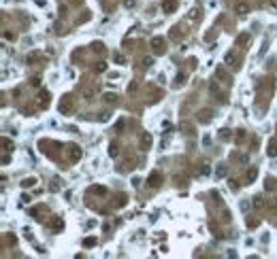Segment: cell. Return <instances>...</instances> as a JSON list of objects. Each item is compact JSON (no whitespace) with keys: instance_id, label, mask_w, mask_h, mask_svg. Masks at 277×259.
I'll list each match as a JSON object with an SVG mask.
<instances>
[{"instance_id":"52a82bcc","label":"cell","mask_w":277,"mask_h":259,"mask_svg":"<svg viewBox=\"0 0 277 259\" xmlns=\"http://www.w3.org/2000/svg\"><path fill=\"white\" fill-rule=\"evenodd\" d=\"M200 115H203V117H200V121H203V123H207V121H209V111H203Z\"/></svg>"},{"instance_id":"9a60e30c","label":"cell","mask_w":277,"mask_h":259,"mask_svg":"<svg viewBox=\"0 0 277 259\" xmlns=\"http://www.w3.org/2000/svg\"><path fill=\"white\" fill-rule=\"evenodd\" d=\"M247 178H249V181H254V178H256V170H252V172H247Z\"/></svg>"},{"instance_id":"5b68a950","label":"cell","mask_w":277,"mask_h":259,"mask_svg":"<svg viewBox=\"0 0 277 259\" xmlns=\"http://www.w3.org/2000/svg\"><path fill=\"white\" fill-rule=\"evenodd\" d=\"M141 144H143V147H149V144H151V136H149V134H143V136H141Z\"/></svg>"},{"instance_id":"2e32d148","label":"cell","mask_w":277,"mask_h":259,"mask_svg":"<svg viewBox=\"0 0 277 259\" xmlns=\"http://www.w3.org/2000/svg\"><path fill=\"white\" fill-rule=\"evenodd\" d=\"M269 4H271L273 9H277V0H269Z\"/></svg>"},{"instance_id":"5bb4252c","label":"cell","mask_w":277,"mask_h":259,"mask_svg":"<svg viewBox=\"0 0 277 259\" xmlns=\"http://www.w3.org/2000/svg\"><path fill=\"white\" fill-rule=\"evenodd\" d=\"M92 244H96V240H94V238H88V240H85V246H92Z\"/></svg>"},{"instance_id":"4fadbf2b","label":"cell","mask_w":277,"mask_h":259,"mask_svg":"<svg viewBox=\"0 0 277 259\" xmlns=\"http://www.w3.org/2000/svg\"><path fill=\"white\" fill-rule=\"evenodd\" d=\"M158 178H160V176H158V174H154V176H151V181H149V183H151V185H158Z\"/></svg>"},{"instance_id":"3957f363","label":"cell","mask_w":277,"mask_h":259,"mask_svg":"<svg viewBox=\"0 0 277 259\" xmlns=\"http://www.w3.org/2000/svg\"><path fill=\"white\" fill-rule=\"evenodd\" d=\"M175 9H177V2H175V0H164V2H162V11H164V13H173Z\"/></svg>"},{"instance_id":"8fae6325","label":"cell","mask_w":277,"mask_h":259,"mask_svg":"<svg viewBox=\"0 0 277 259\" xmlns=\"http://www.w3.org/2000/svg\"><path fill=\"white\" fill-rule=\"evenodd\" d=\"M269 155H277V144H271V147H269Z\"/></svg>"},{"instance_id":"7a4b0ae2","label":"cell","mask_w":277,"mask_h":259,"mask_svg":"<svg viewBox=\"0 0 277 259\" xmlns=\"http://www.w3.org/2000/svg\"><path fill=\"white\" fill-rule=\"evenodd\" d=\"M162 45H164V41H162L160 36H156V38L151 41V47H154V51H156V53H164V49H166V47H162Z\"/></svg>"},{"instance_id":"277c9868","label":"cell","mask_w":277,"mask_h":259,"mask_svg":"<svg viewBox=\"0 0 277 259\" xmlns=\"http://www.w3.org/2000/svg\"><path fill=\"white\" fill-rule=\"evenodd\" d=\"M79 157H81V149L70 147V159H79Z\"/></svg>"},{"instance_id":"ba28073f","label":"cell","mask_w":277,"mask_h":259,"mask_svg":"<svg viewBox=\"0 0 277 259\" xmlns=\"http://www.w3.org/2000/svg\"><path fill=\"white\" fill-rule=\"evenodd\" d=\"M34 183H36V181H34V178H26V181H24V183H21V185H24V187H32V185H34Z\"/></svg>"},{"instance_id":"9c48e42d","label":"cell","mask_w":277,"mask_h":259,"mask_svg":"<svg viewBox=\"0 0 277 259\" xmlns=\"http://www.w3.org/2000/svg\"><path fill=\"white\" fill-rule=\"evenodd\" d=\"M113 57H115V62H117V64H124V55H122V53H115Z\"/></svg>"},{"instance_id":"6da1fadb","label":"cell","mask_w":277,"mask_h":259,"mask_svg":"<svg viewBox=\"0 0 277 259\" xmlns=\"http://www.w3.org/2000/svg\"><path fill=\"white\" fill-rule=\"evenodd\" d=\"M234 13H237V15H245V13H249V4H247V2H243V0H239V2L234 4Z\"/></svg>"},{"instance_id":"7c38bea8","label":"cell","mask_w":277,"mask_h":259,"mask_svg":"<svg viewBox=\"0 0 277 259\" xmlns=\"http://www.w3.org/2000/svg\"><path fill=\"white\" fill-rule=\"evenodd\" d=\"M254 206L260 208V206H262V198H254Z\"/></svg>"},{"instance_id":"30bf717a","label":"cell","mask_w":277,"mask_h":259,"mask_svg":"<svg viewBox=\"0 0 277 259\" xmlns=\"http://www.w3.org/2000/svg\"><path fill=\"white\" fill-rule=\"evenodd\" d=\"M109 155H113V157L117 155V144H111V149H109Z\"/></svg>"},{"instance_id":"8992f818","label":"cell","mask_w":277,"mask_h":259,"mask_svg":"<svg viewBox=\"0 0 277 259\" xmlns=\"http://www.w3.org/2000/svg\"><path fill=\"white\" fill-rule=\"evenodd\" d=\"M247 41H249V36H247V34H241V36L237 38V45H243V43H247Z\"/></svg>"}]
</instances>
